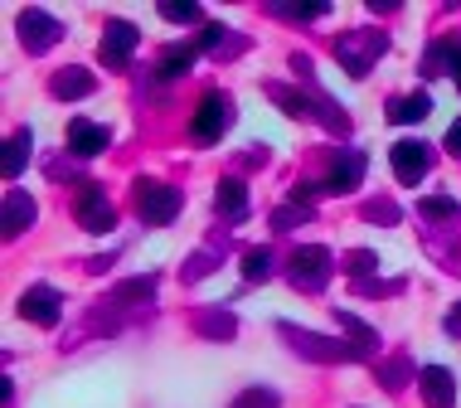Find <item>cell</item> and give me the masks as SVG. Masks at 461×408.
Here are the masks:
<instances>
[{
    "label": "cell",
    "instance_id": "cell-3",
    "mask_svg": "<svg viewBox=\"0 0 461 408\" xmlns=\"http://www.w3.org/2000/svg\"><path fill=\"white\" fill-rule=\"evenodd\" d=\"M180 190L176 185H160V180H136V214H141V224H156V229H166V224H176V214H180Z\"/></svg>",
    "mask_w": 461,
    "mask_h": 408
},
{
    "label": "cell",
    "instance_id": "cell-23",
    "mask_svg": "<svg viewBox=\"0 0 461 408\" xmlns=\"http://www.w3.org/2000/svg\"><path fill=\"white\" fill-rule=\"evenodd\" d=\"M306 219H316V209L302 204V200H292V204H282L277 214H272V229L286 233V229H296V224H306Z\"/></svg>",
    "mask_w": 461,
    "mask_h": 408
},
{
    "label": "cell",
    "instance_id": "cell-1",
    "mask_svg": "<svg viewBox=\"0 0 461 408\" xmlns=\"http://www.w3.org/2000/svg\"><path fill=\"white\" fill-rule=\"evenodd\" d=\"M277 336L292 345L302 360H316V365H350L359 360V350L350 340H335V336H316V331H306V326H292V321H282L277 326Z\"/></svg>",
    "mask_w": 461,
    "mask_h": 408
},
{
    "label": "cell",
    "instance_id": "cell-32",
    "mask_svg": "<svg viewBox=\"0 0 461 408\" xmlns=\"http://www.w3.org/2000/svg\"><path fill=\"white\" fill-rule=\"evenodd\" d=\"M345 263H350V272H374V267H379V258H374L369 249H355Z\"/></svg>",
    "mask_w": 461,
    "mask_h": 408
},
{
    "label": "cell",
    "instance_id": "cell-35",
    "mask_svg": "<svg viewBox=\"0 0 461 408\" xmlns=\"http://www.w3.org/2000/svg\"><path fill=\"white\" fill-rule=\"evenodd\" d=\"M447 68H452V78L461 88V44H447Z\"/></svg>",
    "mask_w": 461,
    "mask_h": 408
},
{
    "label": "cell",
    "instance_id": "cell-6",
    "mask_svg": "<svg viewBox=\"0 0 461 408\" xmlns=\"http://www.w3.org/2000/svg\"><path fill=\"white\" fill-rule=\"evenodd\" d=\"M20 44L30 49V54H49L59 40H64V24H59L49 10H40V5H30V10H20Z\"/></svg>",
    "mask_w": 461,
    "mask_h": 408
},
{
    "label": "cell",
    "instance_id": "cell-25",
    "mask_svg": "<svg viewBox=\"0 0 461 408\" xmlns=\"http://www.w3.org/2000/svg\"><path fill=\"white\" fill-rule=\"evenodd\" d=\"M408 375H413V365H408V355H393V360H384L379 365V379H384V389H403L408 385Z\"/></svg>",
    "mask_w": 461,
    "mask_h": 408
},
{
    "label": "cell",
    "instance_id": "cell-17",
    "mask_svg": "<svg viewBox=\"0 0 461 408\" xmlns=\"http://www.w3.org/2000/svg\"><path fill=\"white\" fill-rule=\"evenodd\" d=\"M30 151H34V136H30V127L10 131V141H5V160H0V170H5V180H15L20 170L30 166Z\"/></svg>",
    "mask_w": 461,
    "mask_h": 408
},
{
    "label": "cell",
    "instance_id": "cell-31",
    "mask_svg": "<svg viewBox=\"0 0 461 408\" xmlns=\"http://www.w3.org/2000/svg\"><path fill=\"white\" fill-rule=\"evenodd\" d=\"M233 408H277V394L272 389H248V394L233 399Z\"/></svg>",
    "mask_w": 461,
    "mask_h": 408
},
{
    "label": "cell",
    "instance_id": "cell-15",
    "mask_svg": "<svg viewBox=\"0 0 461 408\" xmlns=\"http://www.w3.org/2000/svg\"><path fill=\"white\" fill-rule=\"evenodd\" d=\"M34 214H40V204H34L30 195H24V190H5V239H20V233L34 224Z\"/></svg>",
    "mask_w": 461,
    "mask_h": 408
},
{
    "label": "cell",
    "instance_id": "cell-24",
    "mask_svg": "<svg viewBox=\"0 0 461 408\" xmlns=\"http://www.w3.org/2000/svg\"><path fill=\"white\" fill-rule=\"evenodd\" d=\"M272 277V253L267 249H248L243 253V282H267Z\"/></svg>",
    "mask_w": 461,
    "mask_h": 408
},
{
    "label": "cell",
    "instance_id": "cell-2",
    "mask_svg": "<svg viewBox=\"0 0 461 408\" xmlns=\"http://www.w3.org/2000/svg\"><path fill=\"white\" fill-rule=\"evenodd\" d=\"M384 49H389V40H384V34L350 30V34H340V40H335V59H340V68L350 73V78H365V73L379 64Z\"/></svg>",
    "mask_w": 461,
    "mask_h": 408
},
{
    "label": "cell",
    "instance_id": "cell-26",
    "mask_svg": "<svg viewBox=\"0 0 461 408\" xmlns=\"http://www.w3.org/2000/svg\"><path fill=\"white\" fill-rule=\"evenodd\" d=\"M156 292V277L146 272V277H131V282H117V292H112V302H146V296Z\"/></svg>",
    "mask_w": 461,
    "mask_h": 408
},
{
    "label": "cell",
    "instance_id": "cell-34",
    "mask_svg": "<svg viewBox=\"0 0 461 408\" xmlns=\"http://www.w3.org/2000/svg\"><path fill=\"white\" fill-rule=\"evenodd\" d=\"M442 331H447V336H452V340L461 336V302L452 306V312H447V321H442Z\"/></svg>",
    "mask_w": 461,
    "mask_h": 408
},
{
    "label": "cell",
    "instance_id": "cell-11",
    "mask_svg": "<svg viewBox=\"0 0 461 408\" xmlns=\"http://www.w3.org/2000/svg\"><path fill=\"white\" fill-rule=\"evenodd\" d=\"M418 389H422V403H428V408H456V375L447 365H428V369H422Z\"/></svg>",
    "mask_w": 461,
    "mask_h": 408
},
{
    "label": "cell",
    "instance_id": "cell-29",
    "mask_svg": "<svg viewBox=\"0 0 461 408\" xmlns=\"http://www.w3.org/2000/svg\"><path fill=\"white\" fill-rule=\"evenodd\" d=\"M418 214H428V219H452V214H456V200H452V195H432V200L418 204Z\"/></svg>",
    "mask_w": 461,
    "mask_h": 408
},
{
    "label": "cell",
    "instance_id": "cell-13",
    "mask_svg": "<svg viewBox=\"0 0 461 408\" xmlns=\"http://www.w3.org/2000/svg\"><path fill=\"white\" fill-rule=\"evenodd\" d=\"M49 93L59 97V103H78V97H93L97 93V78L88 68H59L54 78H49Z\"/></svg>",
    "mask_w": 461,
    "mask_h": 408
},
{
    "label": "cell",
    "instance_id": "cell-28",
    "mask_svg": "<svg viewBox=\"0 0 461 408\" xmlns=\"http://www.w3.org/2000/svg\"><path fill=\"white\" fill-rule=\"evenodd\" d=\"M160 20H170V24H199L204 15H199V5H190V0H166V5H160Z\"/></svg>",
    "mask_w": 461,
    "mask_h": 408
},
{
    "label": "cell",
    "instance_id": "cell-33",
    "mask_svg": "<svg viewBox=\"0 0 461 408\" xmlns=\"http://www.w3.org/2000/svg\"><path fill=\"white\" fill-rule=\"evenodd\" d=\"M442 146H447V151H452V156H461V117L452 122V127H447V136H442Z\"/></svg>",
    "mask_w": 461,
    "mask_h": 408
},
{
    "label": "cell",
    "instance_id": "cell-20",
    "mask_svg": "<svg viewBox=\"0 0 461 408\" xmlns=\"http://www.w3.org/2000/svg\"><path fill=\"white\" fill-rule=\"evenodd\" d=\"M428 113H432V97L428 93H408V97H393V103H389V122H398V127L422 122Z\"/></svg>",
    "mask_w": 461,
    "mask_h": 408
},
{
    "label": "cell",
    "instance_id": "cell-12",
    "mask_svg": "<svg viewBox=\"0 0 461 408\" xmlns=\"http://www.w3.org/2000/svg\"><path fill=\"white\" fill-rule=\"evenodd\" d=\"M359 180H365V151H340L330 166V176H326V190L350 195V190H359Z\"/></svg>",
    "mask_w": 461,
    "mask_h": 408
},
{
    "label": "cell",
    "instance_id": "cell-16",
    "mask_svg": "<svg viewBox=\"0 0 461 408\" xmlns=\"http://www.w3.org/2000/svg\"><path fill=\"white\" fill-rule=\"evenodd\" d=\"M194 331L204 340H233L239 336V321H233V312H223V306H204V312L194 316Z\"/></svg>",
    "mask_w": 461,
    "mask_h": 408
},
{
    "label": "cell",
    "instance_id": "cell-30",
    "mask_svg": "<svg viewBox=\"0 0 461 408\" xmlns=\"http://www.w3.org/2000/svg\"><path fill=\"white\" fill-rule=\"evenodd\" d=\"M365 219H369V224H398V204L369 200V204H365Z\"/></svg>",
    "mask_w": 461,
    "mask_h": 408
},
{
    "label": "cell",
    "instance_id": "cell-19",
    "mask_svg": "<svg viewBox=\"0 0 461 408\" xmlns=\"http://www.w3.org/2000/svg\"><path fill=\"white\" fill-rule=\"evenodd\" d=\"M267 97H272V103L282 107L286 117H316V93L306 97V93L286 88V83H272V88H267Z\"/></svg>",
    "mask_w": 461,
    "mask_h": 408
},
{
    "label": "cell",
    "instance_id": "cell-14",
    "mask_svg": "<svg viewBox=\"0 0 461 408\" xmlns=\"http://www.w3.org/2000/svg\"><path fill=\"white\" fill-rule=\"evenodd\" d=\"M107 141H112V131L103 127V122L78 117V122L68 127V151H73V156H103Z\"/></svg>",
    "mask_w": 461,
    "mask_h": 408
},
{
    "label": "cell",
    "instance_id": "cell-8",
    "mask_svg": "<svg viewBox=\"0 0 461 408\" xmlns=\"http://www.w3.org/2000/svg\"><path fill=\"white\" fill-rule=\"evenodd\" d=\"M20 316L49 331V326H59V316H64V296H59V287H49V282H34V287L20 296Z\"/></svg>",
    "mask_w": 461,
    "mask_h": 408
},
{
    "label": "cell",
    "instance_id": "cell-22",
    "mask_svg": "<svg viewBox=\"0 0 461 408\" xmlns=\"http://www.w3.org/2000/svg\"><path fill=\"white\" fill-rule=\"evenodd\" d=\"M194 54H199V44H176V49H166V59H160V78H180V73H190L194 64Z\"/></svg>",
    "mask_w": 461,
    "mask_h": 408
},
{
    "label": "cell",
    "instance_id": "cell-18",
    "mask_svg": "<svg viewBox=\"0 0 461 408\" xmlns=\"http://www.w3.org/2000/svg\"><path fill=\"white\" fill-rule=\"evenodd\" d=\"M335 321H340V331H350V345L359 350V360H369L374 350H379V331L374 326H365L355 312H335Z\"/></svg>",
    "mask_w": 461,
    "mask_h": 408
},
{
    "label": "cell",
    "instance_id": "cell-9",
    "mask_svg": "<svg viewBox=\"0 0 461 408\" xmlns=\"http://www.w3.org/2000/svg\"><path fill=\"white\" fill-rule=\"evenodd\" d=\"M78 224L88 229V233H112V224H117V209H112L103 185H88V190L78 195Z\"/></svg>",
    "mask_w": 461,
    "mask_h": 408
},
{
    "label": "cell",
    "instance_id": "cell-10",
    "mask_svg": "<svg viewBox=\"0 0 461 408\" xmlns=\"http://www.w3.org/2000/svg\"><path fill=\"white\" fill-rule=\"evenodd\" d=\"M389 160H393V176L403 180V185H418L432 170V151L422 141H398L393 151H389Z\"/></svg>",
    "mask_w": 461,
    "mask_h": 408
},
{
    "label": "cell",
    "instance_id": "cell-21",
    "mask_svg": "<svg viewBox=\"0 0 461 408\" xmlns=\"http://www.w3.org/2000/svg\"><path fill=\"white\" fill-rule=\"evenodd\" d=\"M214 204H219V214H229V219H243V214H248V190H243V180H219V190H214Z\"/></svg>",
    "mask_w": 461,
    "mask_h": 408
},
{
    "label": "cell",
    "instance_id": "cell-5",
    "mask_svg": "<svg viewBox=\"0 0 461 408\" xmlns=\"http://www.w3.org/2000/svg\"><path fill=\"white\" fill-rule=\"evenodd\" d=\"M330 272H335L330 249H321V243H306V249L292 253V267H286V277H292L296 292H321V287L330 282Z\"/></svg>",
    "mask_w": 461,
    "mask_h": 408
},
{
    "label": "cell",
    "instance_id": "cell-7",
    "mask_svg": "<svg viewBox=\"0 0 461 408\" xmlns=\"http://www.w3.org/2000/svg\"><path fill=\"white\" fill-rule=\"evenodd\" d=\"M136 44H141V30H136L131 20H107L103 30V44H97V59H103L107 68H127Z\"/></svg>",
    "mask_w": 461,
    "mask_h": 408
},
{
    "label": "cell",
    "instance_id": "cell-4",
    "mask_svg": "<svg viewBox=\"0 0 461 408\" xmlns=\"http://www.w3.org/2000/svg\"><path fill=\"white\" fill-rule=\"evenodd\" d=\"M233 127V97L229 93H204L199 97V107H194V122H190V136L199 146H214L223 131Z\"/></svg>",
    "mask_w": 461,
    "mask_h": 408
},
{
    "label": "cell",
    "instance_id": "cell-27",
    "mask_svg": "<svg viewBox=\"0 0 461 408\" xmlns=\"http://www.w3.org/2000/svg\"><path fill=\"white\" fill-rule=\"evenodd\" d=\"M272 15H277V20H321V15H326V0H316V5H282V0H272Z\"/></svg>",
    "mask_w": 461,
    "mask_h": 408
}]
</instances>
